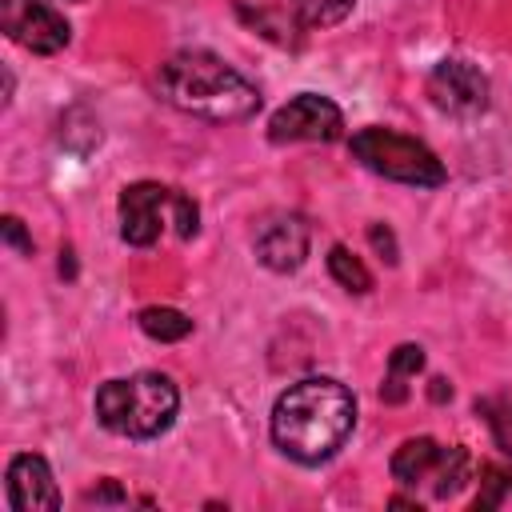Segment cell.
<instances>
[{"label":"cell","mask_w":512,"mask_h":512,"mask_svg":"<svg viewBox=\"0 0 512 512\" xmlns=\"http://www.w3.org/2000/svg\"><path fill=\"white\" fill-rule=\"evenodd\" d=\"M356 424V396L332 376H308L272 404V440L300 464H324L344 448Z\"/></svg>","instance_id":"obj_1"},{"label":"cell","mask_w":512,"mask_h":512,"mask_svg":"<svg viewBox=\"0 0 512 512\" xmlns=\"http://www.w3.org/2000/svg\"><path fill=\"white\" fill-rule=\"evenodd\" d=\"M156 92L176 112L212 120V124H236L256 116L260 108V88L244 72H236L228 60L200 48L168 56L156 72Z\"/></svg>","instance_id":"obj_2"},{"label":"cell","mask_w":512,"mask_h":512,"mask_svg":"<svg viewBox=\"0 0 512 512\" xmlns=\"http://www.w3.org/2000/svg\"><path fill=\"white\" fill-rule=\"evenodd\" d=\"M180 392L164 372L116 376L96 388V420L128 440H152L172 428Z\"/></svg>","instance_id":"obj_3"},{"label":"cell","mask_w":512,"mask_h":512,"mask_svg":"<svg viewBox=\"0 0 512 512\" xmlns=\"http://www.w3.org/2000/svg\"><path fill=\"white\" fill-rule=\"evenodd\" d=\"M348 152L376 176L384 180H396V184H412V188H440L448 180L440 156L416 140V136H404L396 128H380V124H368L360 132H352L348 140Z\"/></svg>","instance_id":"obj_4"},{"label":"cell","mask_w":512,"mask_h":512,"mask_svg":"<svg viewBox=\"0 0 512 512\" xmlns=\"http://www.w3.org/2000/svg\"><path fill=\"white\" fill-rule=\"evenodd\" d=\"M388 468H392V476L404 488H420L424 484L436 500H448V496H456L464 488L472 460H468V452L460 444H448L444 448L432 436H412V440H404L392 452Z\"/></svg>","instance_id":"obj_5"},{"label":"cell","mask_w":512,"mask_h":512,"mask_svg":"<svg viewBox=\"0 0 512 512\" xmlns=\"http://www.w3.org/2000/svg\"><path fill=\"white\" fill-rule=\"evenodd\" d=\"M344 136V112L320 92H300L288 104H280L268 120L272 144H296V140H340Z\"/></svg>","instance_id":"obj_6"},{"label":"cell","mask_w":512,"mask_h":512,"mask_svg":"<svg viewBox=\"0 0 512 512\" xmlns=\"http://www.w3.org/2000/svg\"><path fill=\"white\" fill-rule=\"evenodd\" d=\"M0 24L12 44L36 56H52L72 40L64 12H56L48 0H0Z\"/></svg>","instance_id":"obj_7"},{"label":"cell","mask_w":512,"mask_h":512,"mask_svg":"<svg viewBox=\"0 0 512 512\" xmlns=\"http://www.w3.org/2000/svg\"><path fill=\"white\" fill-rule=\"evenodd\" d=\"M424 88H428L432 108H440L444 116H456V120L480 116V112L488 108V96H492L488 76H484L472 60H456V56L440 60V64L428 72V84H424Z\"/></svg>","instance_id":"obj_8"},{"label":"cell","mask_w":512,"mask_h":512,"mask_svg":"<svg viewBox=\"0 0 512 512\" xmlns=\"http://www.w3.org/2000/svg\"><path fill=\"white\" fill-rule=\"evenodd\" d=\"M176 208V188L156 184V180H136L120 192V236L132 248H148L160 240L164 224L172 220Z\"/></svg>","instance_id":"obj_9"},{"label":"cell","mask_w":512,"mask_h":512,"mask_svg":"<svg viewBox=\"0 0 512 512\" xmlns=\"http://www.w3.org/2000/svg\"><path fill=\"white\" fill-rule=\"evenodd\" d=\"M308 244H312V232H308V220L296 216V212H280V216H268L256 232V260L272 272H296L308 256Z\"/></svg>","instance_id":"obj_10"},{"label":"cell","mask_w":512,"mask_h":512,"mask_svg":"<svg viewBox=\"0 0 512 512\" xmlns=\"http://www.w3.org/2000/svg\"><path fill=\"white\" fill-rule=\"evenodd\" d=\"M4 492H8V508H16V512L60 508L56 476H52L48 460H44V456H36V452H20V456H12V460H8Z\"/></svg>","instance_id":"obj_11"},{"label":"cell","mask_w":512,"mask_h":512,"mask_svg":"<svg viewBox=\"0 0 512 512\" xmlns=\"http://www.w3.org/2000/svg\"><path fill=\"white\" fill-rule=\"evenodd\" d=\"M420 368H424V348H420V344H400V348H392L388 372H384V384H380V400L404 404V400H408V384L420 376Z\"/></svg>","instance_id":"obj_12"},{"label":"cell","mask_w":512,"mask_h":512,"mask_svg":"<svg viewBox=\"0 0 512 512\" xmlns=\"http://www.w3.org/2000/svg\"><path fill=\"white\" fill-rule=\"evenodd\" d=\"M136 324H140V332H144L148 340H160V344H176V340H184V336L192 332V320H188L180 308H168V304H148V308H140Z\"/></svg>","instance_id":"obj_13"},{"label":"cell","mask_w":512,"mask_h":512,"mask_svg":"<svg viewBox=\"0 0 512 512\" xmlns=\"http://www.w3.org/2000/svg\"><path fill=\"white\" fill-rule=\"evenodd\" d=\"M328 276H332L344 292H356V296L372 292V272H368L364 260H360L352 248H344V244H332V248H328Z\"/></svg>","instance_id":"obj_14"},{"label":"cell","mask_w":512,"mask_h":512,"mask_svg":"<svg viewBox=\"0 0 512 512\" xmlns=\"http://www.w3.org/2000/svg\"><path fill=\"white\" fill-rule=\"evenodd\" d=\"M356 0H292V12L304 28H328V24H340L348 12H352Z\"/></svg>","instance_id":"obj_15"},{"label":"cell","mask_w":512,"mask_h":512,"mask_svg":"<svg viewBox=\"0 0 512 512\" xmlns=\"http://www.w3.org/2000/svg\"><path fill=\"white\" fill-rule=\"evenodd\" d=\"M512 492V472L500 464H480V492H476V508H500L504 496Z\"/></svg>","instance_id":"obj_16"},{"label":"cell","mask_w":512,"mask_h":512,"mask_svg":"<svg viewBox=\"0 0 512 512\" xmlns=\"http://www.w3.org/2000/svg\"><path fill=\"white\" fill-rule=\"evenodd\" d=\"M476 412H484L496 448H500L504 456H512V400H480Z\"/></svg>","instance_id":"obj_17"},{"label":"cell","mask_w":512,"mask_h":512,"mask_svg":"<svg viewBox=\"0 0 512 512\" xmlns=\"http://www.w3.org/2000/svg\"><path fill=\"white\" fill-rule=\"evenodd\" d=\"M172 224H176V232L188 240V236H196V228H200V208H196V200L188 196V192H180L176 188V208H172Z\"/></svg>","instance_id":"obj_18"},{"label":"cell","mask_w":512,"mask_h":512,"mask_svg":"<svg viewBox=\"0 0 512 512\" xmlns=\"http://www.w3.org/2000/svg\"><path fill=\"white\" fill-rule=\"evenodd\" d=\"M0 232H4V244H12L20 256H32V236L24 232V220L20 216H4Z\"/></svg>","instance_id":"obj_19"},{"label":"cell","mask_w":512,"mask_h":512,"mask_svg":"<svg viewBox=\"0 0 512 512\" xmlns=\"http://www.w3.org/2000/svg\"><path fill=\"white\" fill-rule=\"evenodd\" d=\"M368 240H372V248L380 252V260H388V264L400 260V252H396V236H392L384 224H368Z\"/></svg>","instance_id":"obj_20"},{"label":"cell","mask_w":512,"mask_h":512,"mask_svg":"<svg viewBox=\"0 0 512 512\" xmlns=\"http://www.w3.org/2000/svg\"><path fill=\"white\" fill-rule=\"evenodd\" d=\"M108 500H116V504L128 500V496L116 488V480H104L100 488H88V492H84V504H108Z\"/></svg>","instance_id":"obj_21"},{"label":"cell","mask_w":512,"mask_h":512,"mask_svg":"<svg viewBox=\"0 0 512 512\" xmlns=\"http://www.w3.org/2000/svg\"><path fill=\"white\" fill-rule=\"evenodd\" d=\"M428 396H432L436 404H444V400H452V384H448L444 376H436V380L428 384Z\"/></svg>","instance_id":"obj_22"},{"label":"cell","mask_w":512,"mask_h":512,"mask_svg":"<svg viewBox=\"0 0 512 512\" xmlns=\"http://www.w3.org/2000/svg\"><path fill=\"white\" fill-rule=\"evenodd\" d=\"M60 272H64V276H72V272H76V264H72V248H64V252H60Z\"/></svg>","instance_id":"obj_23"}]
</instances>
